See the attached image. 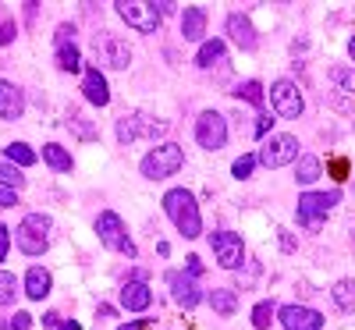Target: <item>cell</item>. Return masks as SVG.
I'll use <instances>...</instances> for the list:
<instances>
[{"label":"cell","instance_id":"7c38bea8","mask_svg":"<svg viewBox=\"0 0 355 330\" xmlns=\"http://www.w3.org/2000/svg\"><path fill=\"white\" fill-rule=\"evenodd\" d=\"M277 320L284 330H320L323 327V313L313 306H281Z\"/></svg>","mask_w":355,"mask_h":330},{"label":"cell","instance_id":"c3c4849f","mask_svg":"<svg viewBox=\"0 0 355 330\" xmlns=\"http://www.w3.org/2000/svg\"><path fill=\"white\" fill-rule=\"evenodd\" d=\"M352 245H355V231H352Z\"/></svg>","mask_w":355,"mask_h":330},{"label":"cell","instance_id":"60d3db41","mask_svg":"<svg viewBox=\"0 0 355 330\" xmlns=\"http://www.w3.org/2000/svg\"><path fill=\"white\" fill-rule=\"evenodd\" d=\"M281 234V249L284 252H295V238H291V231H277Z\"/></svg>","mask_w":355,"mask_h":330},{"label":"cell","instance_id":"ac0fdd59","mask_svg":"<svg viewBox=\"0 0 355 330\" xmlns=\"http://www.w3.org/2000/svg\"><path fill=\"white\" fill-rule=\"evenodd\" d=\"M227 36L239 50H256V28L245 15H227Z\"/></svg>","mask_w":355,"mask_h":330},{"label":"cell","instance_id":"8992f818","mask_svg":"<svg viewBox=\"0 0 355 330\" xmlns=\"http://www.w3.org/2000/svg\"><path fill=\"white\" fill-rule=\"evenodd\" d=\"M96 234H100V242H103L107 249H114V252H125L128 259H135V256H139L135 242H132L128 231H125V220L117 217L114 209H103V214L96 217Z\"/></svg>","mask_w":355,"mask_h":330},{"label":"cell","instance_id":"6da1fadb","mask_svg":"<svg viewBox=\"0 0 355 330\" xmlns=\"http://www.w3.org/2000/svg\"><path fill=\"white\" fill-rule=\"evenodd\" d=\"M164 214L171 217V224L178 227V234L185 238H199L202 234V217H199V202L189 189H171L164 196Z\"/></svg>","mask_w":355,"mask_h":330},{"label":"cell","instance_id":"7402d4cb","mask_svg":"<svg viewBox=\"0 0 355 330\" xmlns=\"http://www.w3.org/2000/svg\"><path fill=\"white\" fill-rule=\"evenodd\" d=\"M206 302H210V309L217 316H231L234 309H239V295H234L231 288H214L210 295H206Z\"/></svg>","mask_w":355,"mask_h":330},{"label":"cell","instance_id":"f35d334b","mask_svg":"<svg viewBox=\"0 0 355 330\" xmlns=\"http://www.w3.org/2000/svg\"><path fill=\"white\" fill-rule=\"evenodd\" d=\"M8 249H11V231H8L4 224H0V263L8 259Z\"/></svg>","mask_w":355,"mask_h":330},{"label":"cell","instance_id":"f6af8a7d","mask_svg":"<svg viewBox=\"0 0 355 330\" xmlns=\"http://www.w3.org/2000/svg\"><path fill=\"white\" fill-rule=\"evenodd\" d=\"M174 8H178V4H167V0H160V4H157V11H160V18H164V15H171Z\"/></svg>","mask_w":355,"mask_h":330},{"label":"cell","instance_id":"1f68e13d","mask_svg":"<svg viewBox=\"0 0 355 330\" xmlns=\"http://www.w3.org/2000/svg\"><path fill=\"white\" fill-rule=\"evenodd\" d=\"M0 185H4V189H21L25 185V177H21V171L15 167V164H0Z\"/></svg>","mask_w":355,"mask_h":330},{"label":"cell","instance_id":"74e56055","mask_svg":"<svg viewBox=\"0 0 355 330\" xmlns=\"http://www.w3.org/2000/svg\"><path fill=\"white\" fill-rule=\"evenodd\" d=\"M8 206H18V192L0 185V209H8Z\"/></svg>","mask_w":355,"mask_h":330},{"label":"cell","instance_id":"5bb4252c","mask_svg":"<svg viewBox=\"0 0 355 330\" xmlns=\"http://www.w3.org/2000/svg\"><path fill=\"white\" fill-rule=\"evenodd\" d=\"M96 53H103V64L114 68V71H125L132 64V46L121 36H107L103 43L96 40Z\"/></svg>","mask_w":355,"mask_h":330},{"label":"cell","instance_id":"4fadbf2b","mask_svg":"<svg viewBox=\"0 0 355 330\" xmlns=\"http://www.w3.org/2000/svg\"><path fill=\"white\" fill-rule=\"evenodd\" d=\"M167 284H171V298H174V306H182V309H196L199 302H206V295L196 288L192 277L185 274H178V270H171L167 274Z\"/></svg>","mask_w":355,"mask_h":330},{"label":"cell","instance_id":"8fae6325","mask_svg":"<svg viewBox=\"0 0 355 330\" xmlns=\"http://www.w3.org/2000/svg\"><path fill=\"white\" fill-rule=\"evenodd\" d=\"M196 142L202 149H224V142H227V121H224V114L202 110L199 121H196Z\"/></svg>","mask_w":355,"mask_h":330},{"label":"cell","instance_id":"ffe728a7","mask_svg":"<svg viewBox=\"0 0 355 330\" xmlns=\"http://www.w3.org/2000/svg\"><path fill=\"white\" fill-rule=\"evenodd\" d=\"M182 36H185V43H202V36H206V8H185L182 11Z\"/></svg>","mask_w":355,"mask_h":330},{"label":"cell","instance_id":"484cf974","mask_svg":"<svg viewBox=\"0 0 355 330\" xmlns=\"http://www.w3.org/2000/svg\"><path fill=\"white\" fill-rule=\"evenodd\" d=\"M320 160L316 157H299V164H295V182L299 185H313V182H320Z\"/></svg>","mask_w":355,"mask_h":330},{"label":"cell","instance_id":"9c48e42d","mask_svg":"<svg viewBox=\"0 0 355 330\" xmlns=\"http://www.w3.org/2000/svg\"><path fill=\"white\" fill-rule=\"evenodd\" d=\"M167 132V121H153V117H146V114H125V117H117V142H135L142 135H164Z\"/></svg>","mask_w":355,"mask_h":330},{"label":"cell","instance_id":"3957f363","mask_svg":"<svg viewBox=\"0 0 355 330\" xmlns=\"http://www.w3.org/2000/svg\"><path fill=\"white\" fill-rule=\"evenodd\" d=\"M50 217L46 214H28L18 231H15V245L25 252V256H43L50 249Z\"/></svg>","mask_w":355,"mask_h":330},{"label":"cell","instance_id":"44dd1931","mask_svg":"<svg viewBox=\"0 0 355 330\" xmlns=\"http://www.w3.org/2000/svg\"><path fill=\"white\" fill-rule=\"evenodd\" d=\"M224 57H227L224 40H206V43H199L196 64H199V68H214V64H224Z\"/></svg>","mask_w":355,"mask_h":330},{"label":"cell","instance_id":"7dc6e473","mask_svg":"<svg viewBox=\"0 0 355 330\" xmlns=\"http://www.w3.org/2000/svg\"><path fill=\"white\" fill-rule=\"evenodd\" d=\"M348 57H352V61H355V36L348 40Z\"/></svg>","mask_w":355,"mask_h":330},{"label":"cell","instance_id":"f546056e","mask_svg":"<svg viewBox=\"0 0 355 330\" xmlns=\"http://www.w3.org/2000/svg\"><path fill=\"white\" fill-rule=\"evenodd\" d=\"M331 82L341 89V93H355V68H348V64H334V68H331Z\"/></svg>","mask_w":355,"mask_h":330},{"label":"cell","instance_id":"ab89813d","mask_svg":"<svg viewBox=\"0 0 355 330\" xmlns=\"http://www.w3.org/2000/svg\"><path fill=\"white\" fill-rule=\"evenodd\" d=\"M270 125H274L270 114H259V117H256V139H263L266 132H270Z\"/></svg>","mask_w":355,"mask_h":330},{"label":"cell","instance_id":"7a4b0ae2","mask_svg":"<svg viewBox=\"0 0 355 330\" xmlns=\"http://www.w3.org/2000/svg\"><path fill=\"white\" fill-rule=\"evenodd\" d=\"M182 164H185V149L178 142H160L157 149H150V153L142 157L139 171H142V177H150V182H164V177L182 171Z\"/></svg>","mask_w":355,"mask_h":330},{"label":"cell","instance_id":"83f0119b","mask_svg":"<svg viewBox=\"0 0 355 330\" xmlns=\"http://www.w3.org/2000/svg\"><path fill=\"white\" fill-rule=\"evenodd\" d=\"M231 96H239V100H245V103H252V107H263V100H266L263 85H259L256 78H249V82H239V85H234V93H231Z\"/></svg>","mask_w":355,"mask_h":330},{"label":"cell","instance_id":"4dcf8cb0","mask_svg":"<svg viewBox=\"0 0 355 330\" xmlns=\"http://www.w3.org/2000/svg\"><path fill=\"white\" fill-rule=\"evenodd\" d=\"M15 298H18V277L0 270V306H15Z\"/></svg>","mask_w":355,"mask_h":330},{"label":"cell","instance_id":"f1b7e54d","mask_svg":"<svg viewBox=\"0 0 355 330\" xmlns=\"http://www.w3.org/2000/svg\"><path fill=\"white\" fill-rule=\"evenodd\" d=\"M274 316H277V306H274V302H256V306H252V327H256V330H270Z\"/></svg>","mask_w":355,"mask_h":330},{"label":"cell","instance_id":"d590c367","mask_svg":"<svg viewBox=\"0 0 355 330\" xmlns=\"http://www.w3.org/2000/svg\"><path fill=\"white\" fill-rule=\"evenodd\" d=\"M185 277H192V281L202 277V259H199V256H189V259H185Z\"/></svg>","mask_w":355,"mask_h":330},{"label":"cell","instance_id":"ee69618b","mask_svg":"<svg viewBox=\"0 0 355 330\" xmlns=\"http://www.w3.org/2000/svg\"><path fill=\"white\" fill-rule=\"evenodd\" d=\"M142 327H146V320H132V323H121L117 330H142Z\"/></svg>","mask_w":355,"mask_h":330},{"label":"cell","instance_id":"e575fe53","mask_svg":"<svg viewBox=\"0 0 355 330\" xmlns=\"http://www.w3.org/2000/svg\"><path fill=\"white\" fill-rule=\"evenodd\" d=\"M8 330H33V316H28V313H15Z\"/></svg>","mask_w":355,"mask_h":330},{"label":"cell","instance_id":"277c9868","mask_svg":"<svg viewBox=\"0 0 355 330\" xmlns=\"http://www.w3.org/2000/svg\"><path fill=\"white\" fill-rule=\"evenodd\" d=\"M341 202V192H302L299 196V224L306 227V231H320L323 227V220H327V214Z\"/></svg>","mask_w":355,"mask_h":330},{"label":"cell","instance_id":"d6a6232c","mask_svg":"<svg viewBox=\"0 0 355 330\" xmlns=\"http://www.w3.org/2000/svg\"><path fill=\"white\" fill-rule=\"evenodd\" d=\"M256 164H259V160H256L252 153H245V157H239V160L231 164V174H234V177H249V174L256 171Z\"/></svg>","mask_w":355,"mask_h":330},{"label":"cell","instance_id":"cb8c5ba5","mask_svg":"<svg viewBox=\"0 0 355 330\" xmlns=\"http://www.w3.org/2000/svg\"><path fill=\"white\" fill-rule=\"evenodd\" d=\"M53 57H57V68L61 71H78L82 68V50L75 43H61V46H53Z\"/></svg>","mask_w":355,"mask_h":330},{"label":"cell","instance_id":"836d02e7","mask_svg":"<svg viewBox=\"0 0 355 330\" xmlns=\"http://www.w3.org/2000/svg\"><path fill=\"white\" fill-rule=\"evenodd\" d=\"M61 43H75V25H57V36H53V46H61Z\"/></svg>","mask_w":355,"mask_h":330},{"label":"cell","instance_id":"4316f807","mask_svg":"<svg viewBox=\"0 0 355 330\" xmlns=\"http://www.w3.org/2000/svg\"><path fill=\"white\" fill-rule=\"evenodd\" d=\"M4 157L15 164V167H33L40 157H36V149L33 146H25V142H11L8 149H4Z\"/></svg>","mask_w":355,"mask_h":330},{"label":"cell","instance_id":"2e32d148","mask_svg":"<svg viewBox=\"0 0 355 330\" xmlns=\"http://www.w3.org/2000/svg\"><path fill=\"white\" fill-rule=\"evenodd\" d=\"M25 114V96H21V89L15 82H4L0 78V117L4 121H18V117Z\"/></svg>","mask_w":355,"mask_h":330},{"label":"cell","instance_id":"52a82bcc","mask_svg":"<svg viewBox=\"0 0 355 330\" xmlns=\"http://www.w3.org/2000/svg\"><path fill=\"white\" fill-rule=\"evenodd\" d=\"M256 160L263 167H270V171H277L284 164H299V139L295 135H270L263 142V149L256 153Z\"/></svg>","mask_w":355,"mask_h":330},{"label":"cell","instance_id":"8d00e7d4","mask_svg":"<svg viewBox=\"0 0 355 330\" xmlns=\"http://www.w3.org/2000/svg\"><path fill=\"white\" fill-rule=\"evenodd\" d=\"M15 36H18V25H15V21H4V25H0V46H8Z\"/></svg>","mask_w":355,"mask_h":330},{"label":"cell","instance_id":"5b68a950","mask_svg":"<svg viewBox=\"0 0 355 330\" xmlns=\"http://www.w3.org/2000/svg\"><path fill=\"white\" fill-rule=\"evenodd\" d=\"M117 15H121V21H128V28H135V33H142V36H150V33H157L160 28V11H157V0H117Z\"/></svg>","mask_w":355,"mask_h":330},{"label":"cell","instance_id":"9a60e30c","mask_svg":"<svg viewBox=\"0 0 355 330\" xmlns=\"http://www.w3.org/2000/svg\"><path fill=\"white\" fill-rule=\"evenodd\" d=\"M121 306H125L128 313H146V309L153 306L150 284H142V281H125V288H121Z\"/></svg>","mask_w":355,"mask_h":330},{"label":"cell","instance_id":"7bdbcfd3","mask_svg":"<svg viewBox=\"0 0 355 330\" xmlns=\"http://www.w3.org/2000/svg\"><path fill=\"white\" fill-rule=\"evenodd\" d=\"M96 316H103V320H114V316H117V309H114V306H100V309H96Z\"/></svg>","mask_w":355,"mask_h":330},{"label":"cell","instance_id":"ba28073f","mask_svg":"<svg viewBox=\"0 0 355 330\" xmlns=\"http://www.w3.org/2000/svg\"><path fill=\"white\" fill-rule=\"evenodd\" d=\"M210 249H214V256H217V263L224 270H239L242 259H245L242 234H234V231H214L210 234Z\"/></svg>","mask_w":355,"mask_h":330},{"label":"cell","instance_id":"30bf717a","mask_svg":"<svg viewBox=\"0 0 355 330\" xmlns=\"http://www.w3.org/2000/svg\"><path fill=\"white\" fill-rule=\"evenodd\" d=\"M270 103H274V110H277L281 117H288V121L302 117V110H306V100H302V93H299V85L288 82V78H281V82L270 85Z\"/></svg>","mask_w":355,"mask_h":330},{"label":"cell","instance_id":"bcb514c9","mask_svg":"<svg viewBox=\"0 0 355 330\" xmlns=\"http://www.w3.org/2000/svg\"><path fill=\"white\" fill-rule=\"evenodd\" d=\"M57 330H78V323H75V320H68V323H61Z\"/></svg>","mask_w":355,"mask_h":330},{"label":"cell","instance_id":"d6986e66","mask_svg":"<svg viewBox=\"0 0 355 330\" xmlns=\"http://www.w3.org/2000/svg\"><path fill=\"white\" fill-rule=\"evenodd\" d=\"M50 284H53V277H50L46 266H28V274H25V295L33 298V302H43V298L50 295Z\"/></svg>","mask_w":355,"mask_h":330},{"label":"cell","instance_id":"b9f144b4","mask_svg":"<svg viewBox=\"0 0 355 330\" xmlns=\"http://www.w3.org/2000/svg\"><path fill=\"white\" fill-rule=\"evenodd\" d=\"M43 327H53V330H57V327H61V316H57V313H46V316H43Z\"/></svg>","mask_w":355,"mask_h":330},{"label":"cell","instance_id":"d4e9b609","mask_svg":"<svg viewBox=\"0 0 355 330\" xmlns=\"http://www.w3.org/2000/svg\"><path fill=\"white\" fill-rule=\"evenodd\" d=\"M331 298H334V306L341 309V313H355V281H338L334 288H331Z\"/></svg>","mask_w":355,"mask_h":330},{"label":"cell","instance_id":"e0dca14e","mask_svg":"<svg viewBox=\"0 0 355 330\" xmlns=\"http://www.w3.org/2000/svg\"><path fill=\"white\" fill-rule=\"evenodd\" d=\"M82 93H85V100L93 103V107H107V103H110V85H107V78L100 75V68H89V71H85Z\"/></svg>","mask_w":355,"mask_h":330},{"label":"cell","instance_id":"603a6c76","mask_svg":"<svg viewBox=\"0 0 355 330\" xmlns=\"http://www.w3.org/2000/svg\"><path fill=\"white\" fill-rule=\"evenodd\" d=\"M43 160H46V167H53L57 174H68L71 171V153L64 146H57V142H46L43 146Z\"/></svg>","mask_w":355,"mask_h":330}]
</instances>
